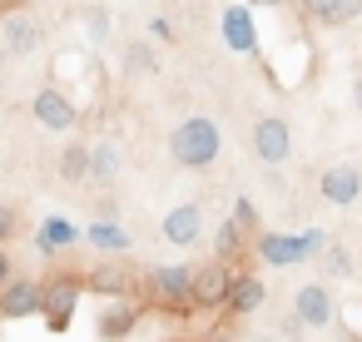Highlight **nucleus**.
Listing matches in <instances>:
<instances>
[{"instance_id": "obj_1", "label": "nucleus", "mask_w": 362, "mask_h": 342, "mask_svg": "<svg viewBox=\"0 0 362 342\" xmlns=\"http://www.w3.org/2000/svg\"><path fill=\"white\" fill-rule=\"evenodd\" d=\"M218 149H223V134H218V124L209 114H194L169 134V159L179 169H209L218 159Z\"/></svg>"}, {"instance_id": "obj_2", "label": "nucleus", "mask_w": 362, "mask_h": 342, "mask_svg": "<svg viewBox=\"0 0 362 342\" xmlns=\"http://www.w3.org/2000/svg\"><path fill=\"white\" fill-rule=\"evenodd\" d=\"M194 263H164V268H149L144 278V297L164 312H194Z\"/></svg>"}, {"instance_id": "obj_3", "label": "nucleus", "mask_w": 362, "mask_h": 342, "mask_svg": "<svg viewBox=\"0 0 362 342\" xmlns=\"http://www.w3.org/2000/svg\"><path fill=\"white\" fill-rule=\"evenodd\" d=\"M322 233H303V238H283V233H258V258L268 268H293V263H308L313 253H322Z\"/></svg>"}, {"instance_id": "obj_4", "label": "nucleus", "mask_w": 362, "mask_h": 342, "mask_svg": "<svg viewBox=\"0 0 362 342\" xmlns=\"http://www.w3.org/2000/svg\"><path fill=\"white\" fill-rule=\"evenodd\" d=\"M80 293H85L80 278H50V283H40V312H45L50 332H65L70 327V317L80 307Z\"/></svg>"}, {"instance_id": "obj_5", "label": "nucleus", "mask_w": 362, "mask_h": 342, "mask_svg": "<svg viewBox=\"0 0 362 342\" xmlns=\"http://www.w3.org/2000/svg\"><path fill=\"white\" fill-rule=\"evenodd\" d=\"M253 154H258L268 169L288 164V154H293V129H288V119H278V114H263V119L253 124Z\"/></svg>"}, {"instance_id": "obj_6", "label": "nucleus", "mask_w": 362, "mask_h": 342, "mask_svg": "<svg viewBox=\"0 0 362 342\" xmlns=\"http://www.w3.org/2000/svg\"><path fill=\"white\" fill-rule=\"evenodd\" d=\"M30 114H35L45 129H55V134H65V129H75V124H80V110H75V100H70L65 90H50V85L35 95Z\"/></svg>"}, {"instance_id": "obj_7", "label": "nucleus", "mask_w": 362, "mask_h": 342, "mask_svg": "<svg viewBox=\"0 0 362 342\" xmlns=\"http://www.w3.org/2000/svg\"><path fill=\"white\" fill-rule=\"evenodd\" d=\"M159 233H164L174 248H194V243L204 238V208H199V204H179V208H169Z\"/></svg>"}, {"instance_id": "obj_8", "label": "nucleus", "mask_w": 362, "mask_h": 342, "mask_svg": "<svg viewBox=\"0 0 362 342\" xmlns=\"http://www.w3.org/2000/svg\"><path fill=\"white\" fill-rule=\"evenodd\" d=\"M228 283H233V278H228V268H223L218 258H214V263H199V268H194V288H189V293H194V307H223Z\"/></svg>"}, {"instance_id": "obj_9", "label": "nucleus", "mask_w": 362, "mask_h": 342, "mask_svg": "<svg viewBox=\"0 0 362 342\" xmlns=\"http://www.w3.org/2000/svg\"><path fill=\"white\" fill-rule=\"evenodd\" d=\"M322 199L327 204H337V208H347V204H357L362 199V169L357 164H332V169H322Z\"/></svg>"}, {"instance_id": "obj_10", "label": "nucleus", "mask_w": 362, "mask_h": 342, "mask_svg": "<svg viewBox=\"0 0 362 342\" xmlns=\"http://www.w3.org/2000/svg\"><path fill=\"white\" fill-rule=\"evenodd\" d=\"M40 312V283L30 278H11L0 288V317L6 322H21V317H35Z\"/></svg>"}, {"instance_id": "obj_11", "label": "nucleus", "mask_w": 362, "mask_h": 342, "mask_svg": "<svg viewBox=\"0 0 362 342\" xmlns=\"http://www.w3.org/2000/svg\"><path fill=\"white\" fill-rule=\"evenodd\" d=\"M293 312H298L308 327H327V322L337 317V302H332V293H327L322 283H303L298 297H293Z\"/></svg>"}, {"instance_id": "obj_12", "label": "nucleus", "mask_w": 362, "mask_h": 342, "mask_svg": "<svg viewBox=\"0 0 362 342\" xmlns=\"http://www.w3.org/2000/svg\"><path fill=\"white\" fill-rule=\"evenodd\" d=\"M223 40H228V50H238V55H253V50H258V25H253V6H248V0L223 11Z\"/></svg>"}, {"instance_id": "obj_13", "label": "nucleus", "mask_w": 362, "mask_h": 342, "mask_svg": "<svg viewBox=\"0 0 362 342\" xmlns=\"http://www.w3.org/2000/svg\"><path fill=\"white\" fill-rule=\"evenodd\" d=\"M139 327V307H134V297L124 293V297H110L105 307H100V337L105 342H119V337H129Z\"/></svg>"}, {"instance_id": "obj_14", "label": "nucleus", "mask_w": 362, "mask_h": 342, "mask_svg": "<svg viewBox=\"0 0 362 342\" xmlns=\"http://www.w3.org/2000/svg\"><path fill=\"white\" fill-rule=\"evenodd\" d=\"M263 297H268L263 278L243 273V278H233V283H228V297H223V307H228L233 317H248V312H258V307H263Z\"/></svg>"}, {"instance_id": "obj_15", "label": "nucleus", "mask_w": 362, "mask_h": 342, "mask_svg": "<svg viewBox=\"0 0 362 342\" xmlns=\"http://www.w3.org/2000/svg\"><path fill=\"white\" fill-rule=\"evenodd\" d=\"M303 16L317 20V25H347L362 16V0H298Z\"/></svg>"}, {"instance_id": "obj_16", "label": "nucleus", "mask_w": 362, "mask_h": 342, "mask_svg": "<svg viewBox=\"0 0 362 342\" xmlns=\"http://www.w3.org/2000/svg\"><path fill=\"white\" fill-rule=\"evenodd\" d=\"M0 40H6L11 55H30V50L40 45V30H35L30 16H6V25H0Z\"/></svg>"}, {"instance_id": "obj_17", "label": "nucleus", "mask_w": 362, "mask_h": 342, "mask_svg": "<svg viewBox=\"0 0 362 342\" xmlns=\"http://www.w3.org/2000/svg\"><path fill=\"white\" fill-rule=\"evenodd\" d=\"M35 243H40V253H60V248L80 243V228H75L70 218H45L40 233H35Z\"/></svg>"}, {"instance_id": "obj_18", "label": "nucleus", "mask_w": 362, "mask_h": 342, "mask_svg": "<svg viewBox=\"0 0 362 342\" xmlns=\"http://www.w3.org/2000/svg\"><path fill=\"white\" fill-rule=\"evenodd\" d=\"M85 238H90L95 248H110V253H124V248H129V228H119L115 218L90 223V228H85Z\"/></svg>"}, {"instance_id": "obj_19", "label": "nucleus", "mask_w": 362, "mask_h": 342, "mask_svg": "<svg viewBox=\"0 0 362 342\" xmlns=\"http://www.w3.org/2000/svg\"><path fill=\"white\" fill-rule=\"evenodd\" d=\"M90 293H115L124 297L129 293V268H90V278H80Z\"/></svg>"}, {"instance_id": "obj_20", "label": "nucleus", "mask_w": 362, "mask_h": 342, "mask_svg": "<svg viewBox=\"0 0 362 342\" xmlns=\"http://www.w3.org/2000/svg\"><path fill=\"white\" fill-rule=\"evenodd\" d=\"M243 243H248V228H243L238 218H228V223L218 228V238H214V258H218V263H228V258H238V253H243Z\"/></svg>"}, {"instance_id": "obj_21", "label": "nucleus", "mask_w": 362, "mask_h": 342, "mask_svg": "<svg viewBox=\"0 0 362 342\" xmlns=\"http://www.w3.org/2000/svg\"><path fill=\"white\" fill-rule=\"evenodd\" d=\"M115 174H119V149L115 144H90V179L110 184Z\"/></svg>"}, {"instance_id": "obj_22", "label": "nucleus", "mask_w": 362, "mask_h": 342, "mask_svg": "<svg viewBox=\"0 0 362 342\" xmlns=\"http://www.w3.org/2000/svg\"><path fill=\"white\" fill-rule=\"evenodd\" d=\"M60 179H65V184L90 179V144H70V149L60 154Z\"/></svg>"}, {"instance_id": "obj_23", "label": "nucleus", "mask_w": 362, "mask_h": 342, "mask_svg": "<svg viewBox=\"0 0 362 342\" xmlns=\"http://www.w3.org/2000/svg\"><path fill=\"white\" fill-rule=\"evenodd\" d=\"M322 268H327L332 278H352V253H347L342 243H322Z\"/></svg>"}, {"instance_id": "obj_24", "label": "nucleus", "mask_w": 362, "mask_h": 342, "mask_svg": "<svg viewBox=\"0 0 362 342\" xmlns=\"http://www.w3.org/2000/svg\"><path fill=\"white\" fill-rule=\"evenodd\" d=\"M124 70H134V75H149V70H154V50L134 40V45L124 50Z\"/></svg>"}, {"instance_id": "obj_25", "label": "nucleus", "mask_w": 362, "mask_h": 342, "mask_svg": "<svg viewBox=\"0 0 362 342\" xmlns=\"http://www.w3.org/2000/svg\"><path fill=\"white\" fill-rule=\"evenodd\" d=\"M85 30H90V40H105V35H110V16H105V6H90V11H85Z\"/></svg>"}, {"instance_id": "obj_26", "label": "nucleus", "mask_w": 362, "mask_h": 342, "mask_svg": "<svg viewBox=\"0 0 362 342\" xmlns=\"http://www.w3.org/2000/svg\"><path fill=\"white\" fill-rule=\"evenodd\" d=\"M16 223H21V213H16L11 204H0V243H11V238H16Z\"/></svg>"}, {"instance_id": "obj_27", "label": "nucleus", "mask_w": 362, "mask_h": 342, "mask_svg": "<svg viewBox=\"0 0 362 342\" xmlns=\"http://www.w3.org/2000/svg\"><path fill=\"white\" fill-rule=\"evenodd\" d=\"M149 35H154L159 45H174V25H169L164 16H154V20H149Z\"/></svg>"}, {"instance_id": "obj_28", "label": "nucleus", "mask_w": 362, "mask_h": 342, "mask_svg": "<svg viewBox=\"0 0 362 342\" xmlns=\"http://www.w3.org/2000/svg\"><path fill=\"white\" fill-rule=\"evenodd\" d=\"M233 218H238L243 228H258V208H253L248 199H238V204H233Z\"/></svg>"}, {"instance_id": "obj_29", "label": "nucleus", "mask_w": 362, "mask_h": 342, "mask_svg": "<svg viewBox=\"0 0 362 342\" xmlns=\"http://www.w3.org/2000/svg\"><path fill=\"white\" fill-rule=\"evenodd\" d=\"M303 332H308V322H303L298 312H288V317H283V337H288V342H298Z\"/></svg>"}, {"instance_id": "obj_30", "label": "nucleus", "mask_w": 362, "mask_h": 342, "mask_svg": "<svg viewBox=\"0 0 362 342\" xmlns=\"http://www.w3.org/2000/svg\"><path fill=\"white\" fill-rule=\"evenodd\" d=\"M11 268H16V263H11V253H6V248H0V288H6V283H11V278H16V273H11Z\"/></svg>"}, {"instance_id": "obj_31", "label": "nucleus", "mask_w": 362, "mask_h": 342, "mask_svg": "<svg viewBox=\"0 0 362 342\" xmlns=\"http://www.w3.org/2000/svg\"><path fill=\"white\" fill-rule=\"evenodd\" d=\"M352 100H357V110H362V75H357V85H352Z\"/></svg>"}, {"instance_id": "obj_32", "label": "nucleus", "mask_w": 362, "mask_h": 342, "mask_svg": "<svg viewBox=\"0 0 362 342\" xmlns=\"http://www.w3.org/2000/svg\"><path fill=\"white\" fill-rule=\"evenodd\" d=\"M248 6H288V0H248Z\"/></svg>"}, {"instance_id": "obj_33", "label": "nucleus", "mask_w": 362, "mask_h": 342, "mask_svg": "<svg viewBox=\"0 0 362 342\" xmlns=\"http://www.w3.org/2000/svg\"><path fill=\"white\" fill-rule=\"evenodd\" d=\"M159 342H179V337H159Z\"/></svg>"}, {"instance_id": "obj_34", "label": "nucleus", "mask_w": 362, "mask_h": 342, "mask_svg": "<svg viewBox=\"0 0 362 342\" xmlns=\"http://www.w3.org/2000/svg\"><path fill=\"white\" fill-rule=\"evenodd\" d=\"M214 342H228V337H214Z\"/></svg>"}]
</instances>
